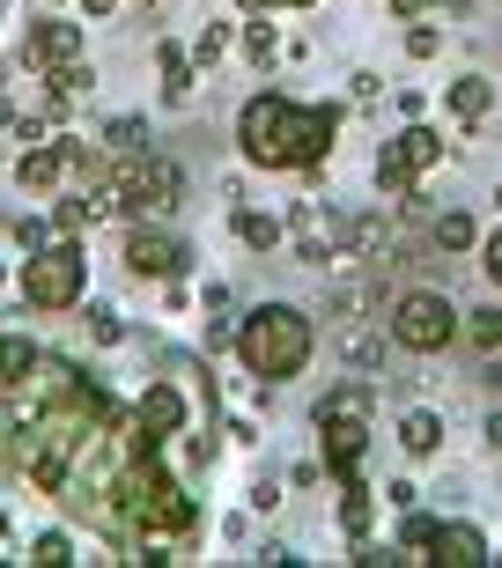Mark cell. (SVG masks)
<instances>
[{"label":"cell","instance_id":"1","mask_svg":"<svg viewBox=\"0 0 502 568\" xmlns=\"http://www.w3.org/2000/svg\"><path fill=\"white\" fill-rule=\"evenodd\" d=\"M333 133H340L333 104H295L281 89H259V97L237 111V148H244V163H259V170L325 163V155H333Z\"/></svg>","mask_w":502,"mask_h":568},{"label":"cell","instance_id":"2","mask_svg":"<svg viewBox=\"0 0 502 568\" xmlns=\"http://www.w3.org/2000/svg\"><path fill=\"white\" fill-rule=\"evenodd\" d=\"M318 333H311V311H295V303H259V311L237 317V355L259 384H289L303 377V362H311Z\"/></svg>","mask_w":502,"mask_h":568},{"label":"cell","instance_id":"3","mask_svg":"<svg viewBox=\"0 0 502 568\" xmlns=\"http://www.w3.org/2000/svg\"><path fill=\"white\" fill-rule=\"evenodd\" d=\"M82 281H89V252L74 236L38 244L30 266H22V303H30V311H74V303H82Z\"/></svg>","mask_w":502,"mask_h":568},{"label":"cell","instance_id":"4","mask_svg":"<svg viewBox=\"0 0 502 568\" xmlns=\"http://www.w3.org/2000/svg\"><path fill=\"white\" fill-rule=\"evenodd\" d=\"M459 325H465V311L443 288H406L392 303V339L406 355H443V347L459 339Z\"/></svg>","mask_w":502,"mask_h":568},{"label":"cell","instance_id":"5","mask_svg":"<svg viewBox=\"0 0 502 568\" xmlns=\"http://www.w3.org/2000/svg\"><path fill=\"white\" fill-rule=\"evenodd\" d=\"M178 192H185V178H178V163L170 155H126L119 185H111V207H126L133 222H163L170 207H178Z\"/></svg>","mask_w":502,"mask_h":568},{"label":"cell","instance_id":"6","mask_svg":"<svg viewBox=\"0 0 502 568\" xmlns=\"http://www.w3.org/2000/svg\"><path fill=\"white\" fill-rule=\"evenodd\" d=\"M443 155V133L436 126H406L399 141L376 148V192H392V200H406L414 192V178Z\"/></svg>","mask_w":502,"mask_h":568},{"label":"cell","instance_id":"7","mask_svg":"<svg viewBox=\"0 0 502 568\" xmlns=\"http://www.w3.org/2000/svg\"><path fill=\"white\" fill-rule=\"evenodd\" d=\"M318 436H325V473H340V480H362L370 414H348V406H318Z\"/></svg>","mask_w":502,"mask_h":568},{"label":"cell","instance_id":"8","mask_svg":"<svg viewBox=\"0 0 502 568\" xmlns=\"http://www.w3.org/2000/svg\"><path fill=\"white\" fill-rule=\"evenodd\" d=\"M185 266V244L170 230H155V222H133V236H126V274L133 281H170Z\"/></svg>","mask_w":502,"mask_h":568},{"label":"cell","instance_id":"9","mask_svg":"<svg viewBox=\"0 0 502 568\" xmlns=\"http://www.w3.org/2000/svg\"><path fill=\"white\" fill-rule=\"evenodd\" d=\"M289 230H295V258H303V266H333L340 244H348V230H340L333 214H318V200H303V207L289 214Z\"/></svg>","mask_w":502,"mask_h":568},{"label":"cell","instance_id":"10","mask_svg":"<svg viewBox=\"0 0 502 568\" xmlns=\"http://www.w3.org/2000/svg\"><path fill=\"white\" fill-rule=\"evenodd\" d=\"M67 163H89L82 141H38V148H22V155H16V185L22 192H52Z\"/></svg>","mask_w":502,"mask_h":568},{"label":"cell","instance_id":"11","mask_svg":"<svg viewBox=\"0 0 502 568\" xmlns=\"http://www.w3.org/2000/svg\"><path fill=\"white\" fill-rule=\"evenodd\" d=\"M133 422H141V428H148V436H155V443L185 436V392H178V384H163V377H155V384H148V392H141V406H133Z\"/></svg>","mask_w":502,"mask_h":568},{"label":"cell","instance_id":"12","mask_svg":"<svg viewBox=\"0 0 502 568\" xmlns=\"http://www.w3.org/2000/svg\"><path fill=\"white\" fill-rule=\"evenodd\" d=\"M429 561H436V568H481V561H495V554H488V531L481 525H436Z\"/></svg>","mask_w":502,"mask_h":568},{"label":"cell","instance_id":"13","mask_svg":"<svg viewBox=\"0 0 502 568\" xmlns=\"http://www.w3.org/2000/svg\"><path fill=\"white\" fill-rule=\"evenodd\" d=\"M30 60L38 67L82 60V22H30Z\"/></svg>","mask_w":502,"mask_h":568},{"label":"cell","instance_id":"14","mask_svg":"<svg viewBox=\"0 0 502 568\" xmlns=\"http://www.w3.org/2000/svg\"><path fill=\"white\" fill-rule=\"evenodd\" d=\"M443 104H451L459 126H481L488 111H495V82H488V74H459V82L443 89Z\"/></svg>","mask_w":502,"mask_h":568},{"label":"cell","instance_id":"15","mask_svg":"<svg viewBox=\"0 0 502 568\" xmlns=\"http://www.w3.org/2000/svg\"><path fill=\"white\" fill-rule=\"evenodd\" d=\"M399 450H406V458H436L443 450V422L429 406H406V414H399Z\"/></svg>","mask_w":502,"mask_h":568},{"label":"cell","instance_id":"16","mask_svg":"<svg viewBox=\"0 0 502 568\" xmlns=\"http://www.w3.org/2000/svg\"><path fill=\"white\" fill-rule=\"evenodd\" d=\"M459 339L473 347V355H495V347H502V303H481V311H465Z\"/></svg>","mask_w":502,"mask_h":568},{"label":"cell","instance_id":"17","mask_svg":"<svg viewBox=\"0 0 502 568\" xmlns=\"http://www.w3.org/2000/svg\"><path fill=\"white\" fill-rule=\"evenodd\" d=\"M155 67H163V97H170V104H185V97H192V74H200V67H192V52L163 44V52H155Z\"/></svg>","mask_w":502,"mask_h":568},{"label":"cell","instance_id":"18","mask_svg":"<svg viewBox=\"0 0 502 568\" xmlns=\"http://www.w3.org/2000/svg\"><path fill=\"white\" fill-rule=\"evenodd\" d=\"M237 236H244L251 252H273V244H281V214H259V207H237Z\"/></svg>","mask_w":502,"mask_h":568},{"label":"cell","instance_id":"19","mask_svg":"<svg viewBox=\"0 0 502 568\" xmlns=\"http://www.w3.org/2000/svg\"><path fill=\"white\" fill-rule=\"evenodd\" d=\"M104 207H111V192H89V200H60V207H52V222H60V236H82Z\"/></svg>","mask_w":502,"mask_h":568},{"label":"cell","instance_id":"20","mask_svg":"<svg viewBox=\"0 0 502 568\" xmlns=\"http://www.w3.org/2000/svg\"><path fill=\"white\" fill-rule=\"evenodd\" d=\"M429 236H436V252H473V244H481L473 214H459V207H451V214H436V230H429Z\"/></svg>","mask_w":502,"mask_h":568},{"label":"cell","instance_id":"21","mask_svg":"<svg viewBox=\"0 0 502 568\" xmlns=\"http://www.w3.org/2000/svg\"><path fill=\"white\" fill-rule=\"evenodd\" d=\"M429 539H436V517L406 509V525H399V561H429Z\"/></svg>","mask_w":502,"mask_h":568},{"label":"cell","instance_id":"22","mask_svg":"<svg viewBox=\"0 0 502 568\" xmlns=\"http://www.w3.org/2000/svg\"><path fill=\"white\" fill-rule=\"evenodd\" d=\"M30 369H38V347L16 339V333H0V384H22Z\"/></svg>","mask_w":502,"mask_h":568},{"label":"cell","instance_id":"23","mask_svg":"<svg viewBox=\"0 0 502 568\" xmlns=\"http://www.w3.org/2000/svg\"><path fill=\"white\" fill-rule=\"evenodd\" d=\"M362 311H376V288H370V281H348V288L325 295V317H362Z\"/></svg>","mask_w":502,"mask_h":568},{"label":"cell","instance_id":"24","mask_svg":"<svg viewBox=\"0 0 502 568\" xmlns=\"http://www.w3.org/2000/svg\"><path fill=\"white\" fill-rule=\"evenodd\" d=\"M340 525L355 531V539L370 531V487H362V480H340Z\"/></svg>","mask_w":502,"mask_h":568},{"label":"cell","instance_id":"25","mask_svg":"<svg viewBox=\"0 0 502 568\" xmlns=\"http://www.w3.org/2000/svg\"><path fill=\"white\" fill-rule=\"evenodd\" d=\"M30 561H38V568H67V561H74L67 531H38V539H30Z\"/></svg>","mask_w":502,"mask_h":568},{"label":"cell","instance_id":"26","mask_svg":"<svg viewBox=\"0 0 502 568\" xmlns=\"http://www.w3.org/2000/svg\"><path fill=\"white\" fill-rule=\"evenodd\" d=\"M222 52H230V22H208V30L192 38V67H214Z\"/></svg>","mask_w":502,"mask_h":568},{"label":"cell","instance_id":"27","mask_svg":"<svg viewBox=\"0 0 502 568\" xmlns=\"http://www.w3.org/2000/svg\"><path fill=\"white\" fill-rule=\"evenodd\" d=\"M89 339H97V347H119V339H126L119 311H104V303H97V311H89Z\"/></svg>","mask_w":502,"mask_h":568},{"label":"cell","instance_id":"28","mask_svg":"<svg viewBox=\"0 0 502 568\" xmlns=\"http://www.w3.org/2000/svg\"><path fill=\"white\" fill-rule=\"evenodd\" d=\"M406 52H414V60H436V52H443V30H436V22H414V30H406Z\"/></svg>","mask_w":502,"mask_h":568},{"label":"cell","instance_id":"29","mask_svg":"<svg viewBox=\"0 0 502 568\" xmlns=\"http://www.w3.org/2000/svg\"><path fill=\"white\" fill-rule=\"evenodd\" d=\"M141 133H148L141 119H111V133H104V141L119 148V155H133V148H141Z\"/></svg>","mask_w":502,"mask_h":568},{"label":"cell","instance_id":"30","mask_svg":"<svg viewBox=\"0 0 502 568\" xmlns=\"http://www.w3.org/2000/svg\"><path fill=\"white\" fill-rule=\"evenodd\" d=\"M244 52H251L259 67L273 60V22H251V30H244Z\"/></svg>","mask_w":502,"mask_h":568},{"label":"cell","instance_id":"31","mask_svg":"<svg viewBox=\"0 0 502 568\" xmlns=\"http://www.w3.org/2000/svg\"><path fill=\"white\" fill-rule=\"evenodd\" d=\"M340 347H348V362H355V369H370V362H376V333H348Z\"/></svg>","mask_w":502,"mask_h":568},{"label":"cell","instance_id":"32","mask_svg":"<svg viewBox=\"0 0 502 568\" xmlns=\"http://www.w3.org/2000/svg\"><path fill=\"white\" fill-rule=\"evenodd\" d=\"M481 274H488V281H495V288H502V230H495V236H488V244H481Z\"/></svg>","mask_w":502,"mask_h":568},{"label":"cell","instance_id":"33","mask_svg":"<svg viewBox=\"0 0 502 568\" xmlns=\"http://www.w3.org/2000/svg\"><path fill=\"white\" fill-rule=\"evenodd\" d=\"M230 339H237L230 317H208V355H214V347H230Z\"/></svg>","mask_w":502,"mask_h":568},{"label":"cell","instance_id":"34","mask_svg":"<svg viewBox=\"0 0 502 568\" xmlns=\"http://www.w3.org/2000/svg\"><path fill=\"white\" fill-rule=\"evenodd\" d=\"M488 450H502V414H488Z\"/></svg>","mask_w":502,"mask_h":568},{"label":"cell","instance_id":"35","mask_svg":"<svg viewBox=\"0 0 502 568\" xmlns=\"http://www.w3.org/2000/svg\"><path fill=\"white\" fill-rule=\"evenodd\" d=\"M82 8H89V16H97V22H104V16H111V0H82Z\"/></svg>","mask_w":502,"mask_h":568},{"label":"cell","instance_id":"36","mask_svg":"<svg viewBox=\"0 0 502 568\" xmlns=\"http://www.w3.org/2000/svg\"><path fill=\"white\" fill-rule=\"evenodd\" d=\"M244 8H281V0H244Z\"/></svg>","mask_w":502,"mask_h":568},{"label":"cell","instance_id":"37","mask_svg":"<svg viewBox=\"0 0 502 568\" xmlns=\"http://www.w3.org/2000/svg\"><path fill=\"white\" fill-rule=\"evenodd\" d=\"M289 8H311V0H289Z\"/></svg>","mask_w":502,"mask_h":568},{"label":"cell","instance_id":"38","mask_svg":"<svg viewBox=\"0 0 502 568\" xmlns=\"http://www.w3.org/2000/svg\"><path fill=\"white\" fill-rule=\"evenodd\" d=\"M495 214H502V192H495Z\"/></svg>","mask_w":502,"mask_h":568}]
</instances>
